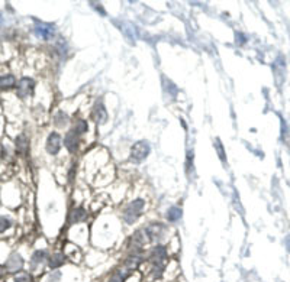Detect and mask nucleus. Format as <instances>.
<instances>
[{
	"instance_id": "obj_1",
	"label": "nucleus",
	"mask_w": 290,
	"mask_h": 282,
	"mask_svg": "<svg viewBox=\"0 0 290 282\" xmlns=\"http://www.w3.org/2000/svg\"><path fill=\"white\" fill-rule=\"evenodd\" d=\"M144 207H145V201L141 200V198H136V200L131 201L123 210V220L128 224H134L138 220V217L142 214Z\"/></svg>"
},
{
	"instance_id": "obj_2",
	"label": "nucleus",
	"mask_w": 290,
	"mask_h": 282,
	"mask_svg": "<svg viewBox=\"0 0 290 282\" xmlns=\"http://www.w3.org/2000/svg\"><path fill=\"white\" fill-rule=\"evenodd\" d=\"M167 232V227L163 223H151L144 229L145 237L148 242H160L164 237V233Z\"/></svg>"
},
{
	"instance_id": "obj_3",
	"label": "nucleus",
	"mask_w": 290,
	"mask_h": 282,
	"mask_svg": "<svg viewBox=\"0 0 290 282\" xmlns=\"http://www.w3.org/2000/svg\"><path fill=\"white\" fill-rule=\"evenodd\" d=\"M169 258V252L167 248L163 245H155L151 248L150 253H148V262L151 265H164V261Z\"/></svg>"
},
{
	"instance_id": "obj_4",
	"label": "nucleus",
	"mask_w": 290,
	"mask_h": 282,
	"mask_svg": "<svg viewBox=\"0 0 290 282\" xmlns=\"http://www.w3.org/2000/svg\"><path fill=\"white\" fill-rule=\"evenodd\" d=\"M151 152V148L147 142L139 141L136 143H134V146L131 148V159L134 162H142Z\"/></svg>"
},
{
	"instance_id": "obj_5",
	"label": "nucleus",
	"mask_w": 290,
	"mask_h": 282,
	"mask_svg": "<svg viewBox=\"0 0 290 282\" xmlns=\"http://www.w3.org/2000/svg\"><path fill=\"white\" fill-rule=\"evenodd\" d=\"M47 262H48V252L45 249H36L29 259V268L32 272H36Z\"/></svg>"
},
{
	"instance_id": "obj_6",
	"label": "nucleus",
	"mask_w": 290,
	"mask_h": 282,
	"mask_svg": "<svg viewBox=\"0 0 290 282\" xmlns=\"http://www.w3.org/2000/svg\"><path fill=\"white\" fill-rule=\"evenodd\" d=\"M23 265H25L23 258H22L17 252H13V253L6 259L4 271H6V272H22Z\"/></svg>"
},
{
	"instance_id": "obj_7",
	"label": "nucleus",
	"mask_w": 290,
	"mask_h": 282,
	"mask_svg": "<svg viewBox=\"0 0 290 282\" xmlns=\"http://www.w3.org/2000/svg\"><path fill=\"white\" fill-rule=\"evenodd\" d=\"M63 146V141H61V136L60 133L57 132H51L47 138V143H45V148H47V152L50 155H57L60 152Z\"/></svg>"
},
{
	"instance_id": "obj_8",
	"label": "nucleus",
	"mask_w": 290,
	"mask_h": 282,
	"mask_svg": "<svg viewBox=\"0 0 290 282\" xmlns=\"http://www.w3.org/2000/svg\"><path fill=\"white\" fill-rule=\"evenodd\" d=\"M16 89H17V95H19L20 98H26V97H29L31 94L34 93L35 81H34L32 78H29V77H23V78H20V80L17 81Z\"/></svg>"
},
{
	"instance_id": "obj_9",
	"label": "nucleus",
	"mask_w": 290,
	"mask_h": 282,
	"mask_svg": "<svg viewBox=\"0 0 290 282\" xmlns=\"http://www.w3.org/2000/svg\"><path fill=\"white\" fill-rule=\"evenodd\" d=\"M35 32L39 38L48 41L54 36V32H55V28L54 25L51 23H45V22H39L36 20V25H35Z\"/></svg>"
},
{
	"instance_id": "obj_10",
	"label": "nucleus",
	"mask_w": 290,
	"mask_h": 282,
	"mask_svg": "<svg viewBox=\"0 0 290 282\" xmlns=\"http://www.w3.org/2000/svg\"><path fill=\"white\" fill-rule=\"evenodd\" d=\"M66 262H67L66 253H63V252H55V253H52V255L48 256L47 265H48V268H50L51 271H55V269L63 268V266L66 265Z\"/></svg>"
},
{
	"instance_id": "obj_11",
	"label": "nucleus",
	"mask_w": 290,
	"mask_h": 282,
	"mask_svg": "<svg viewBox=\"0 0 290 282\" xmlns=\"http://www.w3.org/2000/svg\"><path fill=\"white\" fill-rule=\"evenodd\" d=\"M79 143H80V138L79 135H76L73 130L67 132L66 138H64V146L68 149V152L74 154L79 149Z\"/></svg>"
},
{
	"instance_id": "obj_12",
	"label": "nucleus",
	"mask_w": 290,
	"mask_h": 282,
	"mask_svg": "<svg viewBox=\"0 0 290 282\" xmlns=\"http://www.w3.org/2000/svg\"><path fill=\"white\" fill-rule=\"evenodd\" d=\"M129 278H131V271H128L126 268H120L113 271L107 282H126Z\"/></svg>"
},
{
	"instance_id": "obj_13",
	"label": "nucleus",
	"mask_w": 290,
	"mask_h": 282,
	"mask_svg": "<svg viewBox=\"0 0 290 282\" xmlns=\"http://www.w3.org/2000/svg\"><path fill=\"white\" fill-rule=\"evenodd\" d=\"M93 117L97 123H104L107 120V111L102 103H96L93 107Z\"/></svg>"
},
{
	"instance_id": "obj_14",
	"label": "nucleus",
	"mask_w": 290,
	"mask_h": 282,
	"mask_svg": "<svg viewBox=\"0 0 290 282\" xmlns=\"http://www.w3.org/2000/svg\"><path fill=\"white\" fill-rule=\"evenodd\" d=\"M86 219H87V213H86V210L82 208V207H77V208H74V210L70 213V223H71V224L80 223V221H83V220H86Z\"/></svg>"
},
{
	"instance_id": "obj_15",
	"label": "nucleus",
	"mask_w": 290,
	"mask_h": 282,
	"mask_svg": "<svg viewBox=\"0 0 290 282\" xmlns=\"http://www.w3.org/2000/svg\"><path fill=\"white\" fill-rule=\"evenodd\" d=\"M16 86V78L12 74H6L0 77V90H10Z\"/></svg>"
},
{
	"instance_id": "obj_16",
	"label": "nucleus",
	"mask_w": 290,
	"mask_h": 282,
	"mask_svg": "<svg viewBox=\"0 0 290 282\" xmlns=\"http://www.w3.org/2000/svg\"><path fill=\"white\" fill-rule=\"evenodd\" d=\"M182 208L180 207H170L169 210H167V214H166V217H167V220L169 221H171V223H174V221H179L180 219H182Z\"/></svg>"
},
{
	"instance_id": "obj_17",
	"label": "nucleus",
	"mask_w": 290,
	"mask_h": 282,
	"mask_svg": "<svg viewBox=\"0 0 290 282\" xmlns=\"http://www.w3.org/2000/svg\"><path fill=\"white\" fill-rule=\"evenodd\" d=\"M16 149L22 154H26L29 149V141L25 135H19L16 138Z\"/></svg>"
},
{
	"instance_id": "obj_18",
	"label": "nucleus",
	"mask_w": 290,
	"mask_h": 282,
	"mask_svg": "<svg viewBox=\"0 0 290 282\" xmlns=\"http://www.w3.org/2000/svg\"><path fill=\"white\" fill-rule=\"evenodd\" d=\"M76 135H83V133H86L87 130H89V125H87V122L85 120V119H79L77 122H76V125H74V127L71 129Z\"/></svg>"
},
{
	"instance_id": "obj_19",
	"label": "nucleus",
	"mask_w": 290,
	"mask_h": 282,
	"mask_svg": "<svg viewBox=\"0 0 290 282\" xmlns=\"http://www.w3.org/2000/svg\"><path fill=\"white\" fill-rule=\"evenodd\" d=\"M13 282H34V278L28 272H17V275H15L13 278Z\"/></svg>"
},
{
	"instance_id": "obj_20",
	"label": "nucleus",
	"mask_w": 290,
	"mask_h": 282,
	"mask_svg": "<svg viewBox=\"0 0 290 282\" xmlns=\"http://www.w3.org/2000/svg\"><path fill=\"white\" fill-rule=\"evenodd\" d=\"M67 123H68V116H67L64 111L57 113V116H55V125L60 126V127H63V126L67 125Z\"/></svg>"
},
{
	"instance_id": "obj_21",
	"label": "nucleus",
	"mask_w": 290,
	"mask_h": 282,
	"mask_svg": "<svg viewBox=\"0 0 290 282\" xmlns=\"http://www.w3.org/2000/svg\"><path fill=\"white\" fill-rule=\"evenodd\" d=\"M10 226H12V221L7 217L0 216V233H4L6 230H9Z\"/></svg>"
},
{
	"instance_id": "obj_22",
	"label": "nucleus",
	"mask_w": 290,
	"mask_h": 282,
	"mask_svg": "<svg viewBox=\"0 0 290 282\" xmlns=\"http://www.w3.org/2000/svg\"><path fill=\"white\" fill-rule=\"evenodd\" d=\"M237 36H239V44H245V36L242 35V33H237Z\"/></svg>"
},
{
	"instance_id": "obj_23",
	"label": "nucleus",
	"mask_w": 290,
	"mask_h": 282,
	"mask_svg": "<svg viewBox=\"0 0 290 282\" xmlns=\"http://www.w3.org/2000/svg\"><path fill=\"white\" fill-rule=\"evenodd\" d=\"M1 275H3V268L0 266V277H1Z\"/></svg>"
},
{
	"instance_id": "obj_24",
	"label": "nucleus",
	"mask_w": 290,
	"mask_h": 282,
	"mask_svg": "<svg viewBox=\"0 0 290 282\" xmlns=\"http://www.w3.org/2000/svg\"><path fill=\"white\" fill-rule=\"evenodd\" d=\"M288 246H289V249H290V239L288 240Z\"/></svg>"
}]
</instances>
